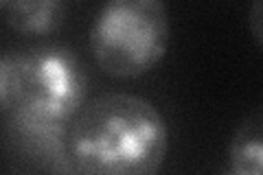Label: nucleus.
<instances>
[{"label": "nucleus", "mask_w": 263, "mask_h": 175, "mask_svg": "<svg viewBox=\"0 0 263 175\" xmlns=\"http://www.w3.org/2000/svg\"><path fill=\"white\" fill-rule=\"evenodd\" d=\"M68 143L77 175H158L169 129L152 101L105 92L86 101L72 119Z\"/></svg>", "instance_id": "f257e3e1"}, {"label": "nucleus", "mask_w": 263, "mask_h": 175, "mask_svg": "<svg viewBox=\"0 0 263 175\" xmlns=\"http://www.w3.org/2000/svg\"><path fill=\"white\" fill-rule=\"evenodd\" d=\"M88 74L70 46L40 44L0 60V110L70 125L86 105Z\"/></svg>", "instance_id": "f03ea898"}, {"label": "nucleus", "mask_w": 263, "mask_h": 175, "mask_svg": "<svg viewBox=\"0 0 263 175\" xmlns=\"http://www.w3.org/2000/svg\"><path fill=\"white\" fill-rule=\"evenodd\" d=\"M169 48V11L162 0H110L90 27V53L103 72L136 79Z\"/></svg>", "instance_id": "7ed1b4c3"}, {"label": "nucleus", "mask_w": 263, "mask_h": 175, "mask_svg": "<svg viewBox=\"0 0 263 175\" xmlns=\"http://www.w3.org/2000/svg\"><path fill=\"white\" fill-rule=\"evenodd\" d=\"M7 131L20 151L53 175H77L70 158V125L35 121L18 112L5 114Z\"/></svg>", "instance_id": "20e7f679"}, {"label": "nucleus", "mask_w": 263, "mask_h": 175, "mask_svg": "<svg viewBox=\"0 0 263 175\" xmlns=\"http://www.w3.org/2000/svg\"><path fill=\"white\" fill-rule=\"evenodd\" d=\"M3 18L22 35H48L64 27L68 7L62 0H5Z\"/></svg>", "instance_id": "39448f33"}, {"label": "nucleus", "mask_w": 263, "mask_h": 175, "mask_svg": "<svg viewBox=\"0 0 263 175\" xmlns=\"http://www.w3.org/2000/svg\"><path fill=\"white\" fill-rule=\"evenodd\" d=\"M228 169L237 175H263V107L250 112L228 145Z\"/></svg>", "instance_id": "423d86ee"}, {"label": "nucleus", "mask_w": 263, "mask_h": 175, "mask_svg": "<svg viewBox=\"0 0 263 175\" xmlns=\"http://www.w3.org/2000/svg\"><path fill=\"white\" fill-rule=\"evenodd\" d=\"M248 27L252 37L257 40V44L263 48V0H257L250 11H248Z\"/></svg>", "instance_id": "0eeeda50"}, {"label": "nucleus", "mask_w": 263, "mask_h": 175, "mask_svg": "<svg viewBox=\"0 0 263 175\" xmlns=\"http://www.w3.org/2000/svg\"><path fill=\"white\" fill-rule=\"evenodd\" d=\"M221 175H237V173H233V171H230V169H228V166H226V171H224V173H221Z\"/></svg>", "instance_id": "6e6552de"}]
</instances>
